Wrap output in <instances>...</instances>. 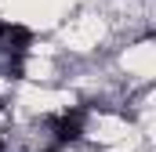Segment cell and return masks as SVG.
Here are the masks:
<instances>
[{
	"instance_id": "obj_1",
	"label": "cell",
	"mask_w": 156,
	"mask_h": 152,
	"mask_svg": "<svg viewBox=\"0 0 156 152\" xmlns=\"http://www.w3.org/2000/svg\"><path fill=\"white\" fill-rule=\"evenodd\" d=\"M47 127H51L55 141H62V145L80 141V134H83V109H66V112L51 116V119H47Z\"/></svg>"
},
{
	"instance_id": "obj_2",
	"label": "cell",
	"mask_w": 156,
	"mask_h": 152,
	"mask_svg": "<svg viewBox=\"0 0 156 152\" xmlns=\"http://www.w3.org/2000/svg\"><path fill=\"white\" fill-rule=\"evenodd\" d=\"M33 47V29L18 26V22H0V51L11 58H22Z\"/></svg>"
},
{
	"instance_id": "obj_3",
	"label": "cell",
	"mask_w": 156,
	"mask_h": 152,
	"mask_svg": "<svg viewBox=\"0 0 156 152\" xmlns=\"http://www.w3.org/2000/svg\"><path fill=\"white\" fill-rule=\"evenodd\" d=\"M40 152H55V149H40Z\"/></svg>"
},
{
	"instance_id": "obj_4",
	"label": "cell",
	"mask_w": 156,
	"mask_h": 152,
	"mask_svg": "<svg viewBox=\"0 0 156 152\" xmlns=\"http://www.w3.org/2000/svg\"><path fill=\"white\" fill-rule=\"evenodd\" d=\"M0 149H4V141H0Z\"/></svg>"
}]
</instances>
